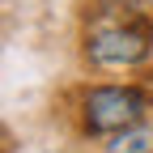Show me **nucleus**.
<instances>
[{"mask_svg":"<svg viewBox=\"0 0 153 153\" xmlns=\"http://www.w3.org/2000/svg\"><path fill=\"white\" fill-rule=\"evenodd\" d=\"M106 153H153V128L136 123V128L119 132V136H111Z\"/></svg>","mask_w":153,"mask_h":153,"instance_id":"7ed1b4c3","label":"nucleus"},{"mask_svg":"<svg viewBox=\"0 0 153 153\" xmlns=\"http://www.w3.org/2000/svg\"><path fill=\"white\" fill-rule=\"evenodd\" d=\"M153 47V34L140 22L136 13H119V17H102L94 22V30L85 34V51L94 64H106V68H128V64H140Z\"/></svg>","mask_w":153,"mask_h":153,"instance_id":"f257e3e1","label":"nucleus"},{"mask_svg":"<svg viewBox=\"0 0 153 153\" xmlns=\"http://www.w3.org/2000/svg\"><path fill=\"white\" fill-rule=\"evenodd\" d=\"M145 115V94L132 85H98L85 94V128L98 136H119Z\"/></svg>","mask_w":153,"mask_h":153,"instance_id":"f03ea898","label":"nucleus"}]
</instances>
